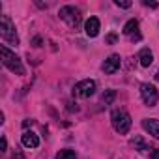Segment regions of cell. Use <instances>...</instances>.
Instances as JSON below:
<instances>
[{
  "label": "cell",
  "instance_id": "cell-1",
  "mask_svg": "<svg viewBox=\"0 0 159 159\" xmlns=\"http://www.w3.org/2000/svg\"><path fill=\"white\" fill-rule=\"evenodd\" d=\"M0 56H2V64H4L10 71H13V73H17V75H25V66H23L21 58H19L13 51H10L6 45L0 47Z\"/></svg>",
  "mask_w": 159,
  "mask_h": 159
},
{
  "label": "cell",
  "instance_id": "cell-2",
  "mask_svg": "<svg viewBox=\"0 0 159 159\" xmlns=\"http://www.w3.org/2000/svg\"><path fill=\"white\" fill-rule=\"evenodd\" d=\"M111 122H112V127L116 133L120 135H125L129 129H131V116L127 114V111L124 109H114L111 112Z\"/></svg>",
  "mask_w": 159,
  "mask_h": 159
},
{
  "label": "cell",
  "instance_id": "cell-3",
  "mask_svg": "<svg viewBox=\"0 0 159 159\" xmlns=\"http://www.w3.org/2000/svg\"><path fill=\"white\" fill-rule=\"evenodd\" d=\"M0 36H2L4 41H8L10 45H19V36H17V30H15V25L11 23V19L8 15H2L0 17Z\"/></svg>",
  "mask_w": 159,
  "mask_h": 159
},
{
  "label": "cell",
  "instance_id": "cell-4",
  "mask_svg": "<svg viewBox=\"0 0 159 159\" xmlns=\"http://www.w3.org/2000/svg\"><path fill=\"white\" fill-rule=\"evenodd\" d=\"M58 15L71 28H79V25H81V11H79V8H75V6H64V8H60Z\"/></svg>",
  "mask_w": 159,
  "mask_h": 159
},
{
  "label": "cell",
  "instance_id": "cell-5",
  "mask_svg": "<svg viewBox=\"0 0 159 159\" xmlns=\"http://www.w3.org/2000/svg\"><path fill=\"white\" fill-rule=\"evenodd\" d=\"M96 88H98L96 81H92V79H84V81L77 83V84L73 86V96H75V98L86 99V98H90V96L96 94Z\"/></svg>",
  "mask_w": 159,
  "mask_h": 159
},
{
  "label": "cell",
  "instance_id": "cell-6",
  "mask_svg": "<svg viewBox=\"0 0 159 159\" xmlns=\"http://www.w3.org/2000/svg\"><path fill=\"white\" fill-rule=\"evenodd\" d=\"M140 96H142L144 105H148V107H155L157 101H159V92H157V88H155L153 84H150V83H142V84H140Z\"/></svg>",
  "mask_w": 159,
  "mask_h": 159
},
{
  "label": "cell",
  "instance_id": "cell-7",
  "mask_svg": "<svg viewBox=\"0 0 159 159\" xmlns=\"http://www.w3.org/2000/svg\"><path fill=\"white\" fill-rule=\"evenodd\" d=\"M120 66H122V58H120L118 54H111V56L103 62V71L109 73V75H112V73H116V71L120 69Z\"/></svg>",
  "mask_w": 159,
  "mask_h": 159
},
{
  "label": "cell",
  "instance_id": "cell-8",
  "mask_svg": "<svg viewBox=\"0 0 159 159\" xmlns=\"http://www.w3.org/2000/svg\"><path fill=\"white\" fill-rule=\"evenodd\" d=\"M99 30H101V23H99L98 17L86 19V23H84V32H86L88 38H96V36L99 34Z\"/></svg>",
  "mask_w": 159,
  "mask_h": 159
},
{
  "label": "cell",
  "instance_id": "cell-9",
  "mask_svg": "<svg viewBox=\"0 0 159 159\" xmlns=\"http://www.w3.org/2000/svg\"><path fill=\"white\" fill-rule=\"evenodd\" d=\"M124 34L129 36L133 41H140V34H139V21L137 19H131L124 25Z\"/></svg>",
  "mask_w": 159,
  "mask_h": 159
},
{
  "label": "cell",
  "instance_id": "cell-10",
  "mask_svg": "<svg viewBox=\"0 0 159 159\" xmlns=\"http://www.w3.org/2000/svg\"><path fill=\"white\" fill-rule=\"evenodd\" d=\"M142 127L146 133H150L153 139H159V120L157 118H144L142 120Z\"/></svg>",
  "mask_w": 159,
  "mask_h": 159
},
{
  "label": "cell",
  "instance_id": "cell-11",
  "mask_svg": "<svg viewBox=\"0 0 159 159\" xmlns=\"http://www.w3.org/2000/svg\"><path fill=\"white\" fill-rule=\"evenodd\" d=\"M21 142H23V146H26V148H38V146H39V139H38V135L32 133V131H25Z\"/></svg>",
  "mask_w": 159,
  "mask_h": 159
},
{
  "label": "cell",
  "instance_id": "cell-12",
  "mask_svg": "<svg viewBox=\"0 0 159 159\" xmlns=\"http://www.w3.org/2000/svg\"><path fill=\"white\" fill-rule=\"evenodd\" d=\"M139 60H140V66H142V67H150L152 62H153V52H152L148 47H144V49H140V52H139Z\"/></svg>",
  "mask_w": 159,
  "mask_h": 159
},
{
  "label": "cell",
  "instance_id": "cell-13",
  "mask_svg": "<svg viewBox=\"0 0 159 159\" xmlns=\"http://www.w3.org/2000/svg\"><path fill=\"white\" fill-rule=\"evenodd\" d=\"M131 146H133L135 150H139V152L148 150V144L142 140V137H135V139H131Z\"/></svg>",
  "mask_w": 159,
  "mask_h": 159
},
{
  "label": "cell",
  "instance_id": "cell-14",
  "mask_svg": "<svg viewBox=\"0 0 159 159\" xmlns=\"http://www.w3.org/2000/svg\"><path fill=\"white\" fill-rule=\"evenodd\" d=\"M56 159H79V157H77V153H75L73 150L66 148V150H60V152L56 153Z\"/></svg>",
  "mask_w": 159,
  "mask_h": 159
},
{
  "label": "cell",
  "instance_id": "cell-15",
  "mask_svg": "<svg viewBox=\"0 0 159 159\" xmlns=\"http://www.w3.org/2000/svg\"><path fill=\"white\" fill-rule=\"evenodd\" d=\"M114 98H116V92H114V90H107V92L103 94V101H105L107 105H111V103L114 101Z\"/></svg>",
  "mask_w": 159,
  "mask_h": 159
},
{
  "label": "cell",
  "instance_id": "cell-16",
  "mask_svg": "<svg viewBox=\"0 0 159 159\" xmlns=\"http://www.w3.org/2000/svg\"><path fill=\"white\" fill-rule=\"evenodd\" d=\"M114 4H116L118 8H124V10L131 8V2H127V0H114Z\"/></svg>",
  "mask_w": 159,
  "mask_h": 159
},
{
  "label": "cell",
  "instance_id": "cell-17",
  "mask_svg": "<svg viewBox=\"0 0 159 159\" xmlns=\"http://www.w3.org/2000/svg\"><path fill=\"white\" fill-rule=\"evenodd\" d=\"M150 159H159V148H150Z\"/></svg>",
  "mask_w": 159,
  "mask_h": 159
},
{
  "label": "cell",
  "instance_id": "cell-18",
  "mask_svg": "<svg viewBox=\"0 0 159 159\" xmlns=\"http://www.w3.org/2000/svg\"><path fill=\"white\" fill-rule=\"evenodd\" d=\"M116 39H118L116 34H109V36L105 38V43H111V45H112V43H116Z\"/></svg>",
  "mask_w": 159,
  "mask_h": 159
},
{
  "label": "cell",
  "instance_id": "cell-19",
  "mask_svg": "<svg viewBox=\"0 0 159 159\" xmlns=\"http://www.w3.org/2000/svg\"><path fill=\"white\" fill-rule=\"evenodd\" d=\"M0 148H2V152H6V150H8V140H6V137H2V142H0Z\"/></svg>",
  "mask_w": 159,
  "mask_h": 159
},
{
  "label": "cell",
  "instance_id": "cell-20",
  "mask_svg": "<svg viewBox=\"0 0 159 159\" xmlns=\"http://www.w3.org/2000/svg\"><path fill=\"white\" fill-rule=\"evenodd\" d=\"M144 6H148V8H157V2H150V0H144Z\"/></svg>",
  "mask_w": 159,
  "mask_h": 159
},
{
  "label": "cell",
  "instance_id": "cell-21",
  "mask_svg": "<svg viewBox=\"0 0 159 159\" xmlns=\"http://www.w3.org/2000/svg\"><path fill=\"white\" fill-rule=\"evenodd\" d=\"M11 159H25V155H23V153H21L19 150H17V152L13 153V157H11Z\"/></svg>",
  "mask_w": 159,
  "mask_h": 159
},
{
  "label": "cell",
  "instance_id": "cell-22",
  "mask_svg": "<svg viewBox=\"0 0 159 159\" xmlns=\"http://www.w3.org/2000/svg\"><path fill=\"white\" fill-rule=\"evenodd\" d=\"M28 125H32V120H25L23 122V127H28Z\"/></svg>",
  "mask_w": 159,
  "mask_h": 159
},
{
  "label": "cell",
  "instance_id": "cell-23",
  "mask_svg": "<svg viewBox=\"0 0 159 159\" xmlns=\"http://www.w3.org/2000/svg\"><path fill=\"white\" fill-rule=\"evenodd\" d=\"M39 43H41V39H39V38H34V45L39 47Z\"/></svg>",
  "mask_w": 159,
  "mask_h": 159
},
{
  "label": "cell",
  "instance_id": "cell-24",
  "mask_svg": "<svg viewBox=\"0 0 159 159\" xmlns=\"http://www.w3.org/2000/svg\"><path fill=\"white\" fill-rule=\"evenodd\" d=\"M155 79H157V81H159V71H157V73H155Z\"/></svg>",
  "mask_w": 159,
  "mask_h": 159
}]
</instances>
